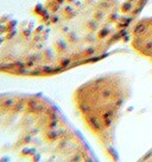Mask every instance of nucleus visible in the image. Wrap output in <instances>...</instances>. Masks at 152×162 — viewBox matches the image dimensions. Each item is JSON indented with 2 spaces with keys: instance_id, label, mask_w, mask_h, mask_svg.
I'll return each mask as SVG.
<instances>
[{
  "instance_id": "7ed1b4c3",
  "label": "nucleus",
  "mask_w": 152,
  "mask_h": 162,
  "mask_svg": "<svg viewBox=\"0 0 152 162\" xmlns=\"http://www.w3.org/2000/svg\"><path fill=\"white\" fill-rule=\"evenodd\" d=\"M101 96H102V98H105V99H107V98H108V97L111 96V91H108V90H106V91H104V92H102V94H101Z\"/></svg>"
},
{
  "instance_id": "f257e3e1",
  "label": "nucleus",
  "mask_w": 152,
  "mask_h": 162,
  "mask_svg": "<svg viewBox=\"0 0 152 162\" xmlns=\"http://www.w3.org/2000/svg\"><path fill=\"white\" fill-rule=\"evenodd\" d=\"M89 123H90V125H92L93 128H95V129H101V125H100V123H99V120H98L96 118H94V117L89 118Z\"/></svg>"
},
{
  "instance_id": "f03ea898",
  "label": "nucleus",
  "mask_w": 152,
  "mask_h": 162,
  "mask_svg": "<svg viewBox=\"0 0 152 162\" xmlns=\"http://www.w3.org/2000/svg\"><path fill=\"white\" fill-rule=\"evenodd\" d=\"M146 29V25H144V24H140L139 26H137L135 28V30H134V34H141L144 30Z\"/></svg>"
},
{
  "instance_id": "20e7f679",
  "label": "nucleus",
  "mask_w": 152,
  "mask_h": 162,
  "mask_svg": "<svg viewBox=\"0 0 152 162\" xmlns=\"http://www.w3.org/2000/svg\"><path fill=\"white\" fill-rule=\"evenodd\" d=\"M146 48H147V50L150 51V50H152V42H148L147 44H146Z\"/></svg>"
}]
</instances>
